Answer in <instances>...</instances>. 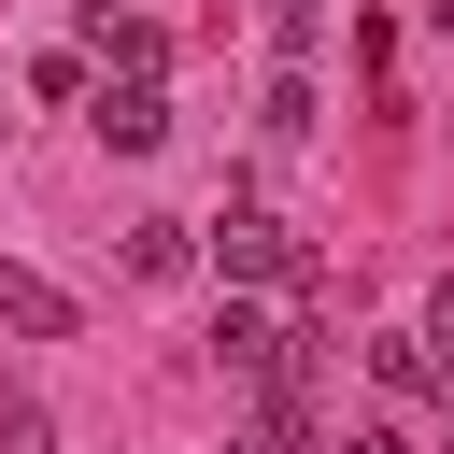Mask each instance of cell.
<instances>
[{
    "label": "cell",
    "instance_id": "obj_1",
    "mask_svg": "<svg viewBox=\"0 0 454 454\" xmlns=\"http://www.w3.org/2000/svg\"><path fill=\"white\" fill-rule=\"evenodd\" d=\"M199 255H213L227 284H312V255L284 241V213H270V199H227V213H199Z\"/></svg>",
    "mask_w": 454,
    "mask_h": 454
},
{
    "label": "cell",
    "instance_id": "obj_2",
    "mask_svg": "<svg viewBox=\"0 0 454 454\" xmlns=\"http://www.w3.org/2000/svg\"><path fill=\"white\" fill-rule=\"evenodd\" d=\"M85 128H99L114 156H156V142H170V85H156V71H99V99H85Z\"/></svg>",
    "mask_w": 454,
    "mask_h": 454
},
{
    "label": "cell",
    "instance_id": "obj_3",
    "mask_svg": "<svg viewBox=\"0 0 454 454\" xmlns=\"http://www.w3.org/2000/svg\"><path fill=\"white\" fill-rule=\"evenodd\" d=\"M0 326H14V340H85V312H71L43 270H14V255H0Z\"/></svg>",
    "mask_w": 454,
    "mask_h": 454
},
{
    "label": "cell",
    "instance_id": "obj_4",
    "mask_svg": "<svg viewBox=\"0 0 454 454\" xmlns=\"http://www.w3.org/2000/svg\"><path fill=\"white\" fill-rule=\"evenodd\" d=\"M128 270H142V284H184V270H199V241H184L170 213H142V227H128Z\"/></svg>",
    "mask_w": 454,
    "mask_h": 454
},
{
    "label": "cell",
    "instance_id": "obj_5",
    "mask_svg": "<svg viewBox=\"0 0 454 454\" xmlns=\"http://www.w3.org/2000/svg\"><path fill=\"white\" fill-rule=\"evenodd\" d=\"M85 57H99V71H156V28H142V14H85Z\"/></svg>",
    "mask_w": 454,
    "mask_h": 454
},
{
    "label": "cell",
    "instance_id": "obj_6",
    "mask_svg": "<svg viewBox=\"0 0 454 454\" xmlns=\"http://www.w3.org/2000/svg\"><path fill=\"white\" fill-rule=\"evenodd\" d=\"M28 85H43V99H99V57H85V43H43Z\"/></svg>",
    "mask_w": 454,
    "mask_h": 454
},
{
    "label": "cell",
    "instance_id": "obj_7",
    "mask_svg": "<svg viewBox=\"0 0 454 454\" xmlns=\"http://www.w3.org/2000/svg\"><path fill=\"white\" fill-rule=\"evenodd\" d=\"M369 369H383V397H440V355L426 340H369Z\"/></svg>",
    "mask_w": 454,
    "mask_h": 454
},
{
    "label": "cell",
    "instance_id": "obj_8",
    "mask_svg": "<svg viewBox=\"0 0 454 454\" xmlns=\"http://www.w3.org/2000/svg\"><path fill=\"white\" fill-rule=\"evenodd\" d=\"M241 454H312V426H298V397H255V426H241Z\"/></svg>",
    "mask_w": 454,
    "mask_h": 454
},
{
    "label": "cell",
    "instance_id": "obj_9",
    "mask_svg": "<svg viewBox=\"0 0 454 454\" xmlns=\"http://www.w3.org/2000/svg\"><path fill=\"white\" fill-rule=\"evenodd\" d=\"M270 142H312V71L284 57V85H270Z\"/></svg>",
    "mask_w": 454,
    "mask_h": 454
},
{
    "label": "cell",
    "instance_id": "obj_10",
    "mask_svg": "<svg viewBox=\"0 0 454 454\" xmlns=\"http://www.w3.org/2000/svg\"><path fill=\"white\" fill-rule=\"evenodd\" d=\"M0 454H71V440H57V411H28V397H0Z\"/></svg>",
    "mask_w": 454,
    "mask_h": 454
},
{
    "label": "cell",
    "instance_id": "obj_11",
    "mask_svg": "<svg viewBox=\"0 0 454 454\" xmlns=\"http://www.w3.org/2000/svg\"><path fill=\"white\" fill-rule=\"evenodd\" d=\"M411 340H426V355H440V383H454V270L426 284V326H411Z\"/></svg>",
    "mask_w": 454,
    "mask_h": 454
},
{
    "label": "cell",
    "instance_id": "obj_12",
    "mask_svg": "<svg viewBox=\"0 0 454 454\" xmlns=\"http://www.w3.org/2000/svg\"><path fill=\"white\" fill-rule=\"evenodd\" d=\"M312 28H326V0H270V43L284 57H312Z\"/></svg>",
    "mask_w": 454,
    "mask_h": 454
},
{
    "label": "cell",
    "instance_id": "obj_13",
    "mask_svg": "<svg viewBox=\"0 0 454 454\" xmlns=\"http://www.w3.org/2000/svg\"><path fill=\"white\" fill-rule=\"evenodd\" d=\"M340 454H411V440H397V426H355V440H340Z\"/></svg>",
    "mask_w": 454,
    "mask_h": 454
},
{
    "label": "cell",
    "instance_id": "obj_14",
    "mask_svg": "<svg viewBox=\"0 0 454 454\" xmlns=\"http://www.w3.org/2000/svg\"><path fill=\"white\" fill-rule=\"evenodd\" d=\"M440 454H454V383H440Z\"/></svg>",
    "mask_w": 454,
    "mask_h": 454
}]
</instances>
